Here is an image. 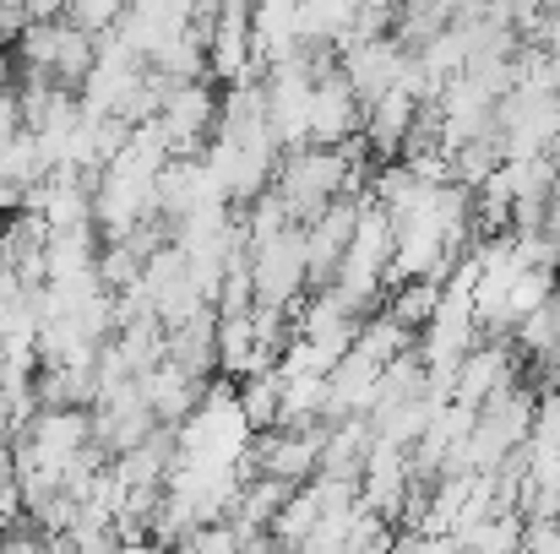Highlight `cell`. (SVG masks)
<instances>
[{
	"label": "cell",
	"mask_w": 560,
	"mask_h": 554,
	"mask_svg": "<svg viewBox=\"0 0 560 554\" xmlns=\"http://www.w3.org/2000/svg\"><path fill=\"white\" fill-rule=\"evenodd\" d=\"M250 288L256 305H294L305 283V223H283L272 239L250 245Z\"/></svg>",
	"instance_id": "cell-1"
},
{
	"label": "cell",
	"mask_w": 560,
	"mask_h": 554,
	"mask_svg": "<svg viewBox=\"0 0 560 554\" xmlns=\"http://www.w3.org/2000/svg\"><path fill=\"white\" fill-rule=\"evenodd\" d=\"M212 120H218V93L207 87V76L196 82H175L153 115V131L164 137L170 158H201L207 137H212Z\"/></svg>",
	"instance_id": "cell-2"
},
{
	"label": "cell",
	"mask_w": 560,
	"mask_h": 554,
	"mask_svg": "<svg viewBox=\"0 0 560 554\" xmlns=\"http://www.w3.org/2000/svg\"><path fill=\"white\" fill-rule=\"evenodd\" d=\"M354 217H360V196H332V201L305 223V283H311V288H327V283L338 278V261H343V250H349Z\"/></svg>",
	"instance_id": "cell-3"
},
{
	"label": "cell",
	"mask_w": 560,
	"mask_h": 554,
	"mask_svg": "<svg viewBox=\"0 0 560 554\" xmlns=\"http://www.w3.org/2000/svg\"><path fill=\"white\" fill-rule=\"evenodd\" d=\"M360 126H365V104L354 98L349 76L332 66L327 76H316V82H311V142L338 148V142H349Z\"/></svg>",
	"instance_id": "cell-4"
},
{
	"label": "cell",
	"mask_w": 560,
	"mask_h": 554,
	"mask_svg": "<svg viewBox=\"0 0 560 554\" xmlns=\"http://www.w3.org/2000/svg\"><path fill=\"white\" fill-rule=\"evenodd\" d=\"M506 380H517L512 338H474L468 354L452 369V397L468 402V408H479V402H485L495 386H506Z\"/></svg>",
	"instance_id": "cell-5"
},
{
	"label": "cell",
	"mask_w": 560,
	"mask_h": 554,
	"mask_svg": "<svg viewBox=\"0 0 560 554\" xmlns=\"http://www.w3.org/2000/svg\"><path fill=\"white\" fill-rule=\"evenodd\" d=\"M402 60H408V49H402L392 33H375V38H360L354 49L338 55V71L349 76V87H354L360 104H375L386 87H397Z\"/></svg>",
	"instance_id": "cell-6"
},
{
	"label": "cell",
	"mask_w": 560,
	"mask_h": 554,
	"mask_svg": "<svg viewBox=\"0 0 560 554\" xmlns=\"http://www.w3.org/2000/svg\"><path fill=\"white\" fill-rule=\"evenodd\" d=\"M137 391H142V402L159 413V424H180L190 408L201 402V391H207V380H196L186 369L175 365V359H159V365L137 369Z\"/></svg>",
	"instance_id": "cell-7"
},
{
	"label": "cell",
	"mask_w": 560,
	"mask_h": 554,
	"mask_svg": "<svg viewBox=\"0 0 560 554\" xmlns=\"http://www.w3.org/2000/svg\"><path fill=\"white\" fill-rule=\"evenodd\" d=\"M212 332H218V310L201 305L190 321H180V327L164 332V359H175L186 375L207 380V375L218 369V343H212Z\"/></svg>",
	"instance_id": "cell-8"
},
{
	"label": "cell",
	"mask_w": 560,
	"mask_h": 554,
	"mask_svg": "<svg viewBox=\"0 0 560 554\" xmlns=\"http://www.w3.org/2000/svg\"><path fill=\"white\" fill-rule=\"evenodd\" d=\"M413 115H419V98L402 93V87H386L375 104H365V126L360 131H365L375 158H397L402 153V137H408Z\"/></svg>",
	"instance_id": "cell-9"
},
{
	"label": "cell",
	"mask_w": 560,
	"mask_h": 554,
	"mask_svg": "<svg viewBox=\"0 0 560 554\" xmlns=\"http://www.w3.org/2000/svg\"><path fill=\"white\" fill-rule=\"evenodd\" d=\"M234 402H240V413H245V424L250 429H272L278 424V408H283V369H256V375H245L240 386H234Z\"/></svg>",
	"instance_id": "cell-10"
},
{
	"label": "cell",
	"mask_w": 560,
	"mask_h": 554,
	"mask_svg": "<svg viewBox=\"0 0 560 554\" xmlns=\"http://www.w3.org/2000/svg\"><path fill=\"white\" fill-rule=\"evenodd\" d=\"M93 60H98V38H93V33H82L77 22H66V16H60L49 76H55V82H66V87H77V82H82V76L93 71Z\"/></svg>",
	"instance_id": "cell-11"
},
{
	"label": "cell",
	"mask_w": 560,
	"mask_h": 554,
	"mask_svg": "<svg viewBox=\"0 0 560 554\" xmlns=\"http://www.w3.org/2000/svg\"><path fill=\"white\" fill-rule=\"evenodd\" d=\"M435 305H441V283H435V278H408V283H392V288H386V310H392L408 332H419V327L435 316Z\"/></svg>",
	"instance_id": "cell-12"
},
{
	"label": "cell",
	"mask_w": 560,
	"mask_h": 554,
	"mask_svg": "<svg viewBox=\"0 0 560 554\" xmlns=\"http://www.w3.org/2000/svg\"><path fill=\"white\" fill-rule=\"evenodd\" d=\"M49 175V164H44V153H38V137L22 126L11 142H0V180L11 185H33Z\"/></svg>",
	"instance_id": "cell-13"
},
{
	"label": "cell",
	"mask_w": 560,
	"mask_h": 554,
	"mask_svg": "<svg viewBox=\"0 0 560 554\" xmlns=\"http://www.w3.org/2000/svg\"><path fill=\"white\" fill-rule=\"evenodd\" d=\"M556 283H560V267H517L512 283H506V310H512V321L528 316V310H539Z\"/></svg>",
	"instance_id": "cell-14"
},
{
	"label": "cell",
	"mask_w": 560,
	"mask_h": 554,
	"mask_svg": "<svg viewBox=\"0 0 560 554\" xmlns=\"http://www.w3.org/2000/svg\"><path fill=\"white\" fill-rule=\"evenodd\" d=\"M93 272H98V283L115 294V288H126V283H137V278H142V261L131 256V245H126V239H104V245H98Z\"/></svg>",
	"instance_id": "cell-15"
},
{
	"label": "cell",
	"mask_w": 560,
	"mask_h": 554,
	"mask_svg": "<svg viewBox=\"0 0 560 554\" xmlns=\"http://www.w3.org/2000/svg\"><path fill=\"white\" fill-rule=\"evenodd\" d=\"M126 11V0H66V22H77L82 33H104L115 27Z\"/></svg>",
	"instance_id": "cell-16"
},
{
	"label": "cell",
	"mask_w": 560,
	"mask_h": 554,
	"mask_svg": "<svg viewBox=\"0 0 560 554\" xmlns=\"http://www.w3.org/2000/svg\"><path fill=\"white\" fill-rule=\"evenodd\" d=\"M16 201H22V185H11V180H0V223L16 212Z\"/></svg>",
	"instance_id": "cell-17"
},
{
	"label": "cell",
	"mask_w": 560,
	"mask_h": 554,
	"mask_svg": "<svg viewBox=\"0 0 560 554\" xmlns=\"http://www.w3.org/2000/svg\"><path fill=\"white\" fill-rule=\"evenodd\" d=\"M27 16H66V0H27Z\"/></svg>",
	"instance_id": "cell-18"
},
{
	"label": "cell",
	"mask_w": 560,
	"mask_h": 554,
	"mask_svg": "<svg viewBox=\"0 0 560 554\" xmlns=\"http://www.w3.org/2000/svg\"><path fill=\"white\" fill-rule=\"evenodd\" d=\"M11 82V60H5V49H0V87Z\"/></svg>",
	"instance_id": "cell-19"
}]
</instances>
